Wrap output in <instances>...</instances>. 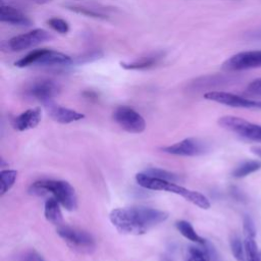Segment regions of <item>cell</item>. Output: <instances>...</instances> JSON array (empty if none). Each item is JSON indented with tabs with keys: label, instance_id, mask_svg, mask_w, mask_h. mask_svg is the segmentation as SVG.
Listing matches in <instances>:
<instances>
[{
	"label": "cell",
	"instance_id": "24",
	"mask_svg": "<svg viewBox=\"0 0 261 261\" xmlns=\"http://www.w3.org/2000/svg\"><path fill=\"white\" fill-rule=\"evenodd\" d=\"M144 173L149 176H153L156 178L169 180V181H173V182L180 179V177L177 174H175L173 172H169L164 169H160V168H148L144 171Z\"/></svg>",
	"mask_w": 261,
	"mask_h": 261
},
{
	"label": "cell",
	"instance_id": "18",
	"mask_svg": "<svg viewBox=\"0 0 261 261\" xmlns=\"http://www.w3.org/2000/svg\"><path fill=\"white\" fill-rule=\"evenodd\" d=\"M60 203L53 197L49 198L45 202L44 206V215L45 218L54 225H61L62 224V213L59 207Z\"/></svg>",
	"mask_w": 261,
	"mask_h": 261
},
{
	"label": "cell",
	"instance_id": "1",
	"mask_svg": "<svg viewBox=\"0 0 261 261\" xmlns=\"http://www.w3.org/2000/svg\"><path fill=\"white\" fill-rule=\"evenodd\" d=\"M167 218V212L145 206L116 208L109 214L112 225L119 232L134 236L146 233Z\"/></svg>",
	"mask_w": 261,
	"mask_h": 261
},
{
	"label": "cell",
	"instance_id": "28",
	"mask_svg": "<svg viewBox=\"0 0 261 261\" xmlns=\"http://www.w3.org/2000/svg\"><path fill=\"white\" fill-rule=\"evenodd\" d=\"M19 261H45L42 256L35 250H30L21 255Z\"/></svg>",
	"mask_w": 261,
	"mask_h": 261
},
{
	"label": "cell",
	"instance_id": "9",
	"mask_svg": "<svg viewBox=\"0 0 261 261\" xmlns=\"http://www.w3.org/2000/svg\"><path fill=\"white\" fill-rule=\"evenodd\" d=\"M204 98L210 101L217 102L219 104L229 106V107L261 110V100L249 99V98H245V97L227 93V92L210 91L204 94Z\"/></svg>",
	"mask_w": 261,
	"mask_h": 261
},
{
	"label": "cell",
	"instance_id": "11",
	"mask_svg": "<svg viewBox=\"0 0 261 261\" xmlns=\"http://www.w3.org/2000/svg\"><path fill=\"white\" fill-rule=\"evenodd\" d=\"M162 152L177 156H198L207 150V145L198 138H187L173 145L163 147Z\"/></svg>",
	"mask_w": 261,
	"mask_h": 261
},
{
	"label": "cell",
	"instance_id": "13",
	"mask_svg": "<svg viewBox=\"0 0 261 261\" xmlns=\"http://www.w3.org/2000/svg\"><path fill=\"white\" fill-rule=\"evenodd\" d=\"M244 246L246 261H261V253L258 250L257 243L255 241L256 230L252 219L249 216L244 217Z\"/></svg>",
	"mask_w": 261,
	"mask_h": 261
},
{
	"label": "cell",
	"instance_id": "2",
	"mask_svg": "<svg viewBox=\"0 0 261 261\" xmlns=\"http://www.w3.org/2000/svg\"><path fill=\"white\" fill-rule=\"evenodd\" d=\"M136 180L138 185L144 189L152 191H164L178 195L201 209H209L211 206L209 199L205 195L197 191H192L187 188H184L179 185H176L173 181L149 176L144 172L138 173L136 175Z\"/></svg>",
	"mask_w": 261,
	"mask_h": 261
},
{
	"label": "cell",
	"instance_id": "15",
	"mask_svg": "<svg viewBox=\"0 0 261 261\" xmlns=\"http://www.w3.org/2000/svg\"><path fill=\"white\" fill-rule=\"evenodd\" d=\"M41 118H42V111L39 107L30 108L23 111L22 113H20L19 115H17L13 119L12 125L14 129L18 132H23V130H28L36 127L40 123Z\"/></svg>",
	"mask_w": 261,
	"mask_h": 261
},
{
	"label": "cell",
	"instance_id": "25",
	"mask_svg": "<svg viewBox=\"0 0 261 261\" xmlns=\"http://www.w3.org/2000/svg\"><path fill=\"white\" fill-rule=\"evenodd\" d=\"M47 24L52 29L54 30L55 32L59 33V34H67L68 31H69V25L67 23V21H65L64 19L62 18H59V17H51L47 20Z\"/></svg>",
	"mask_w": 261,
	"mask_h": 261
},
{
	"label": "cell",
	"instance_id": "16",
	"mask_svg": "<svg viewBox=\"0 0 261 261\" xmlns=\"http://www.w3.org/2000/svg\"><path fill=\"white\" fill-rule=\"evenodd\" d=\"M0 20L12 25L18 27H30L32 25V20L24 15L18 9L2 4L0 7Z\"/></svg>",
	"mask_w": 261,
	"mask_h": 261
},
{
	"label": "cell",
	"instance_id": "21",
	"mask_svg": "<svg viewBox=\"0 0 261 261\" xmlns=\"http://www.w3.org/2000/svg\"><path fill=\"white\" fill-rule=\"evenodd\" d=\"M185 261H211L210 253L200 246H189L186 250Z\"/></svg>",
	"mask_w": 261,
	"mask_h": 261
},
{
	"label": "cell",
	"instance_id": "7",
	"mask_svg": "<svg viewBox=\"0 0 261 261\" xmlns=\"http://www.w3.org/2000/svg\"><path fill=\"white\" fill-rule=\"evenodd\" d=\"M113 119L125 132L130 134H141L146 128L143 116L128 106H119L113 112Z\"/></svg>",
	"mask_w": 261,
	"mask_h": 261
},
{
	"label": "cell",
	"instance_id": "23",
	"mask_svg": "<svg viewBox=\"0 0 261 261\" xmlns=\"http://www.w3.org/2000/svg\"><path fill=\"white\" fill-rule=\"evenodd\" d=\"M230 245V250L236 258L237 261H246V254H245V246L244 242L238 237V236H232L229 241Z\"/></svg>",
	"mask_w": 261,
	"mask_h": 261
},
{
	"label": "cell",
	"instance_id": "19",
	"mask_svg": "<svg viewBox=\"0 0 261 261\" xmlns=\"http://www.w3.org/2000/svg\"><path fill=\"white\" fill-rule=\"evenodd\" d=\"M175 226L177 230L180 232V234L184 236L186 239L199 245H205L206 241L196 232L193 225L189 221L178 220L175 222Z\"/></svg>",
	"mask_w": 261,
	"mask_h": 261
},
{
	"label": "cell",
	"instance_id": "31",
	"mask_svg": "<svg viewBox=\"0 0 261 261\" xmlns=\"http://www.w3.org/2000/svg\"><path fill=\"white\" fill-rule=\"evenodd\" d=\"M161 261H170L169 259H167V258H162V260Z\"/></svg>",
	"mask_w": 261,
	"mask_h": 261
},
{
	"label": "cell",
	"instance_id": "17",
	"mask_svg": "<svg viewBox=\"0 0 261 261\" xmlns=\"http://www.w3.org/2000/svg\"><path fill=\"white\" fill-rule=\"evenodd\" d=\"M163 56L164 53L162 51H157L140 57L139 59L132 62H121L120 65L122 68L127 70H145L156 66V64L159 63Z\"/></svg>",
	"mask_w": 261,
	"mask_h": 261
},
{
	"label": "cell",
	"instance_id": "5",
	"mask_svg": "<svg viewBox=\"0 0 261 261\" xmlns=\"http://www.w3.org/2000/svg\"><path fill=\"white\" fill-rule=\"evenodd\" d=\"M57 233L71 250L77 253L91 254L95 251V240L85 230L61 224L57 228Z\"/></svg>",
	"mask_w": 261,
	"mask_h": 261
},
{
	"label": "cell",
	"instance_id": "6",
	"mask_svg": "<svg viewBox=\"0 0 261 261\" xmlns=\"http://www.w3.org/2000/svg\"><path fill=\"white\" fill-rule=\"evenodd\" d=\"M218 124L238 136L255 142H261V125L250 122L244 118L225 115L218 119Z\"/></svg>",
	"mask_w": 261,
	"mask_h": 261
},
{
	"label": "cell",
	"instance_id": "20",
	"mask_svg": "<svg viewBox=\"0 0 261 261\" xmlns=\"http://www.w3.org/2000/svg\"><path fill=\"white\" fill-rule=\"evenodd\" d=\"M261 168V161L259 160H249L241 163L232 171V176L236 178L245 177L253 172H256Z\"/></svg>",
	"mask_w": 261,
	"mask_h": 261
},
{
	"label": "cell",
	"instance_id": "27",
	"mask_svg": "<svg viewBox=\"0 0 261 261\" xmlns=\"http://www.w3.org/2000/svg\"><path fill=\"white\" fill-rule=\"evenodd\" d=\"M69 9L77 12V13H82V14H85V15H88V16H92V17H104L103 14L99 13V12H96L94 10H91L89 8H85V7H79V6H68Z\"/></svg>",
	"mask_w": 261,
	"mask_h": 261
},
{
	"label": "cell",
	"instance_id": "14",
	"mask_svg": "<svg viewBox=\"0 0 261 261\" xmlns=\"http://www.w3.org/2000/svg\"><path fill=\"white\" fill-rule=\"evenodd\" d=\"M47 111L51 118L59 123H71L77 120H81L85 117V115L81 112H77L73 109H69L63 106H59L54 104L53 102H49L45 104Z\"/></svg>",
	"mask_w": 261,
	"mask_h": 261
},
{
	"label": "cell",
	"instance_id": "3",
	"mask_svg": "<svg viewBox=\"0 0 261 261\" xmlns=\"http://www.w3.org/2000/svg\"><path fill=\"white\" fill-rule=\"evenodd\" d=\"M29 193L36 196H44L46 194H50L60 203V205H62L68 211L74 210L77 206L75 190L69 182L65 180H38L30 187Z\"/></svg>",
	"mask_w": 261,
	"mask_h": 261
},
{
	"label": "cell",
	"instance_id": "8",
	"mask_svg": "<svg viewBox=\"0 0 261 261\" xmlns=\"http://www.w3.org/2000/svg\"><path fill=\"white\" fill-rule=\"evenodd\" d=\"M261 67V50L244 51L226 59L221 68L225 71H242Z\"/></svg>",
	"mask_w": 261,
	"mask_h": 261
},
{
	"label": "cell",
	"instance_id": "10",
	"mask_svg": "<svg viewBox=\"0 0 261 261\" xmlns=\"http://www.w3.org/2000/svg\"><path fill=\"white\" fill-rule=\"evenodd\" d=\"M51 39V35L43 29H35L28 33L15 36L7 42V46L12 51H22L40 45Z\"/></svg>",
	"mask_w": 261,
	"mask_h": 261
},
{
	"label": "cell",
	"instance_id": "29",
	"mask_svg": "<svg viewBox=\"0 0 261 261\" xmlns=\"http://www.w3.org/2000/svg\"><path fill=\"white\" fill-rule=\"evenodd\" d=\"M251 151H252L255 155H257L258 157H260V158H261V147L254 146V147H252V148H251Z\"/></svg>",
	"mask_w": 261,
	"mask_h": 261
},
{
	"label": "cell",
	"instance_id": "22",
	"mask_svg": "<svg viewBox=\"0 0 261 261\" xmlns=\"http://www.w3.org/2000/svg\"><path fill=\"white\" fill-rule=\"evenodd\" d=\"M17 177V171L13 169H3L0 171V194L1 196L7 193L14 185Z\"/></svg>",
	"mask_w": 261,
	"mask_h": 261
},
{
	"label": "cell",
	"instance_id": "4",
	"mask_svg": "<svg viewBox=\"0 0 261 261\" xmlns=\"http://www.w3.org/2000/svg\"><path fill=\"white\" fill-rule=\"evenodd\" d=\"M72 62L70 56L47 48L36 49L28 53L22 58L14 62L16 67H27L31 65L38 66H62L69 65Z\"/></svg>",
	"mask_w": 261,
	"mask_h": 261
},
{
	"label": "cell",
	"instance_id": "26",
	"mask_svg": "<svg viewBox=\"0 0 261 261\" xmlns=\"http://www.w3.org/2000/svg\"><path fill=\"white\" fill-rule=\"evenodd\" d=\"M245 94L249 97L261 98V77L252 81L246 88Z\"/></svg>",
	"mask_w": 261,
	"mask_h": 261
},
{
	"label": "cell",
	"instance_id": "12",
	"mask_svg": "<svg viewBox=\"0 0 261 261\" xmlns=\"http://www.w3.org/2000/svg\"><path fill=\"white\" fill-rule=\"evenodd\" d=\"M59 91L60 88L54 81L44 79L32 83L28 87L25 93L31 98L47 104L52 102V99L59 94Z\"/></svg>",
	"mask_w": 261,
	"mask_h": 261
},
{
	"label": "cell",
	"instance_id": "30",
	"mask_svg": "<svg viewBox=\"0 0 261 261\" xmlns=\"http://www.w3.org/2000/svg\"><path fill=\"white\" fill-rule=\"evenodd\" d=\"M31 1L36 2V3H38V4H43V3H47V2H49V1H51V0H31Z\"/></svg>",
	"mask_w": 261,
	"mask_h": 261
}]
</instances>
